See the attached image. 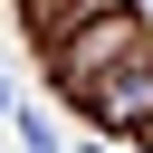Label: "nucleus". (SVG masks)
Instances as JSON below:
<instances>
[{"mask_svg": "<svg viewBox=\"0 0 153 153\" xmlns=\"http://www.w3.org/2000/svg\"><path fill=\"white\" fill-rule=\"evenodd\" d=\"M0 115H10V76H0Z\"/></svg>", "mask_w": 153, "mask_h": 153, "instance_id": "1", "label": "nucleus"}]
</instances>
